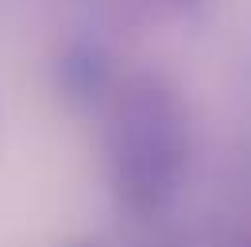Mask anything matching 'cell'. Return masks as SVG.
Listing matches in <instances>:
<instances>
[{"mask_svg": "<svg viewBox=\"0 0 251 247\" xmlns=\"http://www.w3.org/2000/svg\"><path fill=\"white\" fill-rule=\"evenodd\" d=\"M58 89L74 104H97L112 89V66L97 43H70L58 58Z\"/></svg>", "mask_w": 251, "mask_h": 247, "instance_id": "2", "label": "cell"}, {"mask_svg": "<svg viewBox=\"0 0 251 247\" xmlns=\"http://www.w3.org/2000/svg\"><path fill=\"white\" fill-rule=\"evenodd\" d=\"M162 4H170V8H178V12H189V8H197L201 0H162Z\"/></svg>", "mask_w": 251, "mask_h": 247, "instance_id": "3", "label": "cell"}, {"mask_svg": "<svg viewBox=\"0 0 251 247\" xmlns=\"http://www.w3.org/2000/svg\"><path fill=\"white\" fill-rule=\"evenodd\" d=\"M189 154L186 104L158 74H131L112 97L108 158L112 182L135 213L170 201Z\"/></svg>", "mask_w": 251, "mask_h": 247, "instance_id": "1", "label": "cell"}]
</instances>
